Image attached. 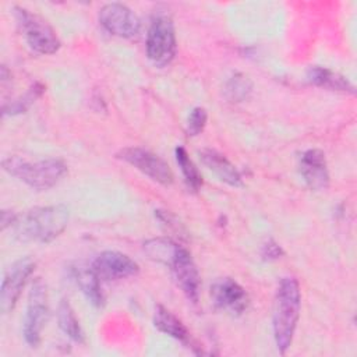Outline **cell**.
<instances>
[{
	"mask_svg": "<svg viewBox=\"0 0 357 357\" xmlns=\"http://www.w3.org/2000/svg\"><path fill=\"white\" fill-rule=\"evenodd\" d=\"M99 22L109 33L120 38H134L141 28L137 14L121 3L105 4L99 10Z\"/></svg>",
	"mask_w": 357,
	"mask_h": 357,
	"instance_id": "9",
	"label": "cell"
},
{
	"mask_svg": "<svg viewBox=\"0 0 357 357\" xmlns=\"http://www.w3.org/2000/svg\"><path fill=\"white\" fill-rule=\"evenodd\" d=\"M35 271V261L29 257L15 261L4 273L0 289V310L3 314H8L15 307L20 294Z\"/></svg>",
	"mask_w": 357,
	"mask_h": 357,
	"instance_id": "8",
	"label": "cell"
},
{
	"mask_svg": "<svg viewBox=\"0 0 357 357\" xmlns=\"http://www.w3.org/2000/svg\"><path fill=\"white\" fill-rule=\"evenodd\" d=\"M208 121V113L204 107H194L187 119V124H185V131L187 135L190 137H197L199 135Z\"/></svg>",
	"mask_w": 357,
	"mask_h": 357,
	"instance_id": "23",
	"label": "cell"
},
{
	"mask_svg": "<svg viewBox=\"0 0 357 357\" xmlns=\"http://www.w3.org/2000/svg\"><path fill=\"white\" fill-rule=\"evenodd\" d=\"M68 218L70 213L64 205L36 206L17 218L13 225L14 236L20 241L50 243L64 231Z\"/></svg>",
	"mask_w": 357,
	"mask_h": 357,
	"instance_id": "2",
	"label": "cell"
},
{
	"mask_svg": "<svg viewBox=\"0 0 357 357\" xmlns=\"http://www.w3.org/2000/svg\"><path fill=\"white\" fill-rule=\"evenodd\" d=\"M198 155L201 162L226 184L231 187H240L243 184V178L237 167L220 152L211 148H205L199 151Z\"/></svg>",
	"mask_w": 357,
	"mask_h": 357,
	"instance_id": "15",
	"label": "cell"
},
{
	"mask_svg": "<svg viewBox=\"0 0 357 357\" xmlns=\"http://www.w3.org/2000/svg\"><path fill=\"white\" fill-rule=\"evenodd\" d=\"M71 272L77 286L81 289L86 300L95 307H102L105 303V297L100 289V279L93 271L92 265L78 262L73 266Z\"/></svg>",
	"mask_w": 357,
	"mask_h": 357,
	"instance_id": "16",
	"label": "cell"
},
{
	"mask_svg": "<svg viewBox=\"0 0 357 357\" xmlns=\"http://www.w3.org/2000/svg\"><path fill=\"white\" fill-rule=\"evenodd\" d=\"M174 25L167 15L152 20L146 33V56L158 67L167 66L176 56Z\"/></svg>",
	"mask_w": 357,
	"mask_h": 357,
	"instance_id": "5",
	"label": "cell"
},
{
	"mask_svg": "<svg viewBox=\"0 0 357 357\" xmlns=\"http://www.w3.org/2000/svg\"><path fill=\"white\" fill-rule=\"evenodd\" d=\"M298 170L305 184L314 191H324L329 185V173L325 153L311 148L304 151L298 159Z\"/></svg>",
	"mask_w": 357,
	"mask_h": 357,
	"instance_id": "13",
	"label": "cell"
},
{
	"mask_svg": "<svg viewBox=\"0 0 357 357\" xmlns=\"http://www.w3.org/2000/svg\"><path fill=\"white\" fill-rule=\"evenodd\" d=\"M169 266L187 300L197 304L199 298L201 278L191 254L180 245Z\"/></svg>",
	"mask_w": 357,
	"mask_h": 357,
	"instance_id": "10",
	"label": "cell"
},
{
	"mask_svg": "<svg viewBox=\"0 0 357 357\" xmlns=\"http://www.w3.org/2000/svg\"><path fill=\"white\" fill-rule=\"evenodd\" d=\"M282 255H283V250L276 241L268 240L266 243H264V245L261 248V257L265 261H275V259L280 258Z\"/></svg>",
	"mask_w": 357,
	"mask_h": 357,
	"instance_id": "24",
	"label": "cell"
},
{
	"mask_svg": "<svg viewBox=\"0 0 357 357\" xmlns=\"http://www.w3.org/2000/svg\"><path fill=\"white\" fill-rule=\"evenodd\" d=\"M49 318V301L46 284L40 278L35 279L28 294V305L24 319V339L29 347H38L42 339V329Z\"/></svg>",
	"mask_w": 357,
	"mask_h": 357,
	"instance_id": "6",
	"label": "cell"
},
{
	"mask_svg": "<svg viewBox=\"0 0 357 357\" xmlns=\"http://www.w3.org/2000/svg\"><path fill=\"white\" fill-rule=\"evenodd\" d=\"M92 268L100 280H120L135 276L138 264L119 251H103L92 262Z\"/></svg>",
	"mask_w": 357,
	"mask_h": 357,
	"instance_id": "12",
	"label": "cell"
},
{
	"mask_svg": "<svg viewBox=\"0 0 357 357\" xmlns=\"http://www.w3.org/2000/svg\"><path fill=\"white\" fill-rule=\"evenodd\" d=\"M153 326L158 331L169 335L170 337L181 342L184 346L192 349L194 353L198 354V350H197L198 346H195V343L192 342L191 333L187 329V326L173 312H170L163 305H156V308H155Z\"/></svg>",
	"mask_w": 357,
	"mask_h": 357,
	"instance_id": "14",
	"label": "cell"
},
{
	"mask_svg": "<svg viewBox=\"0 0 357 357\" xmlns=\"http://www.w3.org/2000/svg\"><path fill=\"white\" fill-rule=\"evenodd\" d=\"M211 296L216 308L231 315H241L250 303L244 287L231 278L218 279L211 286Z\"/></svg>",
	"mask_w": 357,
	"mask_h": 357,
	"instance_id": "11",
	"label": "cell"
},
{
	"mask_svg": "<svg viewBox=\"0 0 357 357\" xmlns=\"http://www.w3.org/2000/svg\"><path fill=\"white\" fill-rule=\"evenodd\" d=\"M18 215H15L13 211H1V229L4 230L6 227H13V225L15 223Z\"/></svg>",
	"mask_w": 357,
	"mask_h": 357,
	"instance_id": "25",
	"label": "cell"
},
{
	"mask_svg": "<svg viewBox=\"0 0 357 357\" xmlns=\"http://www.w3.org/2000/svg\"><path fill=\"white\" fill-rule=\"evenodd\" d=\"M300 308L301 293L297 279L290 276L283 278L279 282L276 290L272 315L273 337L278 351L280 354H284L291 346L297 321L300 317Z\"/></svg>",
	"mask_w": 357,
	"mask_h": 357,
	"instance_id": "1",
	"label": "cell"
},
{
	"mask_svg": "<svg viewBox=\"0 0 357 357\" xmlns=\"http://www.w3.org/2000/svg\"><path fill=\"white\" fill-rule=\"evenodd\" d=\"M178 247V244H176L172 238L167 237L151 238L144 243V251L146 252V255L151 259L162 262L165 265H170Z\"/></svg>",
	"mask_w": 357,
	"mask_h": 357,
	"instance_id": "18",
	"label": "cell"
},
{
	"mask_svg": "<svg viewBox=\"0 0 357 357\" xmlns=\"http://www.w3.org/2000/svg\"><path fill=\"white\" fill-rule=\"evenodd\" d=\"M174 156H176V162H177L178 167L183 173L187 187L191 191H198L202 187V176H201L199 170L197 169V166L194 165V162L191 160V158L188 156L187 151L183 146H177L174 149Z\"/></svg>",
	"mask_w": 357,
	"mask_h": 357,
	"instance_id": "20",
	"label": "cell"
},
{
	"mask_svg": "<svg viewBox=\"0 0 357 357\" xmlns=\"http://www.w3.org/2000/svg\"><path fill=\"white\" fill-rule=\"evenodd\" d=\"M1 166L6 173L38 191L52 188L67 173V165L56 158L29 162L21 156H8L3 159Z\"/></svg>",
	"mask_w": 357,
	"mask_h": 357,
	"instance_id": "3",
	"label": "cell"
},
{
	"mask_svg": "<svg viewBox=\"0 0 357 357\" xmlns=\"http://www.w3.org/2000/svg\"><path fill=\"white\" fill-rule=\"evenodd\" d=\"M251 89L252 84L248 77L241 73H234L226 82L225 93L231 102H243L250 96Z\"/></svg>",
	"mask_w": 357,
	"mask_h": 357,
	"instance_id": "22",
	"label": "cell"
},
{
	"mask_svg": "<svg viewBox=\"0 0 357 357\" xmlns=\"http://www.w3.org/2000/svg\"><path fill=\"white\" fill-rule=\"evenodd\" d=\"M43 91H45V86L42 84H39V82L32 84L24 95H21L20 98H17L8 103H3V114L14 116V114L26 112L33 105V102L43 93Z\"/></svg>",
	"mask_w": 357,
	"mask_h": 357,
	"instance_id": "21",
	"label": "cell"
},
{
	"mask_svg": "<svg viewBox=\"0 0 357 357\" xmlns=\"http://www.w3.org/2000/svg\"><path fill=\"white\" fill-rule=\"evenodd\" d=\"M57 321L60 329L74 342H84V332L81 329V325L74 314L73 307L67 300H61L57 308Z\"/></svg>",
	"mask_w": 357,
	"mask_h": 357,
	"instance_id": "19",
	"label": "cell"
},
{
	"mask_svg": "<svg viewBox=\"0 0 357 357\" xmlns=\"http://www.w3.org/2000/svg\"><path fill=\"white\" fill-rule=\"evenodd\" d=\"M117 158L162 185H170L173 183V172L169 165L148 149L139 146H127L117 152Z\"/></svg>",
	"mask_w": 357,
	"mask_h": 357,
	"instance_id": "7",
	"label": "cell"
},
{
	"mask_svg": "<svg viewBox=\"0 0 357 357\" xmlns=\"http://www.w3.org/2000/svg\"><path fill=\"white\" fill-rule=\"evenodd\" d=\"M14 15L31 50L38 54H53L60 49L56 31L40 15L24 7H14Z\"/></svg>",
	"mask_w": 357,
	"mask_h": 357,
	"instance_id": "4",
	"label": "cell"
},
{
	"mask_svg": "<svg viewBox=\"0 0 357 357\" xmlns=\"http://www.w3.org/2000/svg\"><path fill=\"white\" fill-rule=\"evenodd\" d=\"M307 78L311 84L317 86H322L331 91H342V92H354L353 85L340 74L332 71L326 67L314 66L307 71Z\"/></svg>",
	"mask_w": 357,
	"mask_h": 357,
	"instance_id": "17",
	"label": "cell"
}]
</instances>
